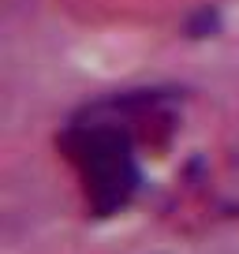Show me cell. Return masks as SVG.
<instances>
[{
    "mask_svg": "<svg viewBox=\"0 0 239 254\" xmlns=\"http://www.w3.org/2000/svg\"><path fill=\"white\" fill-rule=\"evenodd\" d=\"M71 153L82 168L90 206L101 217L131 198L138 176H135V165H131V146L120 131H112V127H90V131H82L75 138Z\"/></svg>",
    "mask_w": 239,
    "mask_h": 254,
    "instance_id": "6da1fadb",
    "label": "cell"
}]
</instances>
